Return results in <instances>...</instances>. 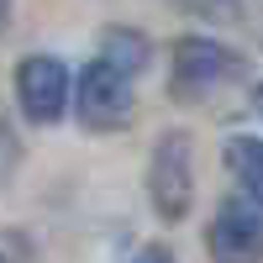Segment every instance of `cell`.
<instances>
[{
	"label": "cell",
	"instance_id": "12",
	"mask_svg": "<svg viewBox=\"0 0 263 263\" xmlns=\"http://www.w3.org/2000/svg\"><path fill=\"white\" fill-rule=\"evenodd\" d=\"M258 111H263V84H258Z\"/></svg>",
	"mask_w": 263,
	"mask_h": 263
},
{
	"label": "cell",
	"instance_id": "11",
	"mask_svg": "<svg viewBox=\"0 0 263 263\" xmlns=\"http://www.w3.org/2000/svg\"><path fill=\"white\" fill-rule=\"evenodd\" d=\"M6 21H11V0H0V27H6Z\"/></svg>",
	"mask_w": 263,
	"mask_h": 263
},
{
	"label": "cell",
	"instance_id": "7",
	"mask_svg": "<svg viewBox=\"0 0 263 263\" xmlns=\"http://www.w3.org/2000/svg\"><path fill=\"white\" fill-rule=\"evenodd\" d=\"M100 58H111L116 69H126L132 79H137V69L147 63V37H142V32H111V37H105V53H100Z\"/></svg>",
	"mask_w": 263,
	"mask_h": 263
},
{
	"label": "cell",
	"instance_id": "10",
	"mask_svg": "<svg viewBox=\"0 0 263 263\" xmlns=\"http://www.w3.org/2000/svg\"><path fill=\"white\" fill-rule=\"evenodd\" d=\"M0 263H27V253H21V242H0Z\"/></svg>",
	"mask_w": 263,
	"mask_h": 263
},
{
	"label": "cell",
	"instance_id": "5",
	"mask_svg": "<svg viewBox=\"0 0 263 263\" xmlns=\"http://www.w3.org/2000/svg\"><path fill=\"white\" fill-rule=\"evenodd\" d=\"M205 253L216 263H263V205L232 200L205 227Z\"/></svg>",
	"mask_w": 263,
	"mask_h": 263
},
{
	"label": "cell",
	"instance_id": "8",
	"mask_svg": "<svg viewBox=\"0 0 263 263\" xmlns=\"http://www.w3.org/2000/svg\"><path fill=\"white\" fill-rule=\"evenodd\" d=\"M16 163H21V142H16V132L0 121V190H6V179L16 174Z\"/></svg>",
	"mask_w": 263,
	"mask_h": 263
},
{
	"label": "cell",
	"instance_id": "2",
	"mask_svg": "<svg viewBox=\"0 0 263 263\" xmlns=\"http://www.w3.org/2000/svg\"><path fill=\"white\" fill-rule=\"evenodd\" d=\"M248 74V58L227 48V42L216 37H184L179 48H174V79L168 90L179 95H211V90H227Z\"/></svg>",
	"mask_w": 263,
	"mask_h": 263
},
{
	"label": "cell",
	"instance_id": "1",
	"mask_svg": "<svg viewBox=\"0 0 263 263\" xmlns=\"http://www.w3.org/2000/svg\"><path fill=\"white\" fill-rule=\"evenodd\" d=\"M147 200L163 221H184L195 200V142L190 132H163L147 158Z\"/></svg>",
	"mask_w": 263,
	"mask_h": 263
},
{
	"label": "cell",
	"instance_id": "6",
	"mask_svg": "<svg viewBox=\"0 0 263 263\" xmlns=\"http://www.w3.org/2000/svg\"><path fill=\"white\" fill-rule=\"evenodd\" d=\"M227 174H232V184L248 205H263V142L258 137H232L227 142Z\"/></svg>",
	"mask_w": 263,
	"mask_h": 263
},
{
	"label": "cell",
	"instance_id": "9",
	"mask_svg": "<svg viewBox=\"0 0 263 263\" xmlns=\"http://www.w3.org/2000/svg\"><path fill=\"white\" fill-rule=\"evenodd\" d=\"M132 263H174V253H168V248H142Z\"/></svg>",
	"mask_w": 263,
	"mask_h": 263
},
{
	"label": "cell",
	"instance_id": "4",
	"mask_svg": "<svg viewBox=\"0 0 263 263\" xmlns=\"http://www.w3.org/2000/svg\"><path fill=\"white\" fill-rule=\"evenodd\" d=\"M16 100L27 111V121H37V126L63 121V111H69V69H63V58H53V53L21 58L16 63Z\"/></svg>",
	"mask_w": 263,
	"mask_h": 263
},
{
	"label": "cell",
	"instance_id": "3",
	"mask_svg": "<svg viewBox=\"0 0 263 263\" xmlns=\"http://www.w3.org/2000/svg\"><path fill=\"white\" fill-rule=\"evenodd\" d=\"M132 105H137V95H132V74L116 69L111 58H95L90 69L79 74V121L90 132H121L132 121Z\"/></svg>",
	"mask_w": 263,
	"mask_h": 263
}]
</instances>
